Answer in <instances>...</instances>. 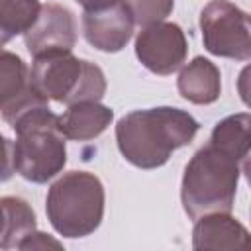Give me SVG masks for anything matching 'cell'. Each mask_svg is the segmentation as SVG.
Returning <instances> with one entry per match:
<instances>
[{
	"label": "cell",
	"mask_w": 251,
	"mask_h": 251,
	"mask_svg": "<svg viewBox=\"0 0 251 251\" xmlns=\"http://www.w3.org/2000/svg\"><path fill=\"white\" fill-rule=\"evenodd\" d=\"M176 90L190 104H214L222 94V73L210 59L194 57L180 69L176 78Z\"/></svg>",
	"instance_id": "cell-12"
},
{
	"label": "cell",
	"mask_w": 251,
	"mask_h": 251,
	"mask_svg": "<svg viewBox=\"0 0 251 251\" xmlns=\"http://www.w3.org/2000/svg\"><path fill=\"white\" fill-rule=\"evenodd\" d=\"M114 120V110L96 102L82 100L69 104L67 112L59 116L61 131L67 139L73 141H90L108 129Z\"/></svg>",
	"instance_id": "cell-13"
},
{
	"label": "cell",
	"mask_w": 251,
	"mask_h": 251,
	"mask_svg": "<svg viewBox=\"0 0 251 251\" xmlns=\"http://www.w3.org/2000/svg\"><path fill=\"white\" fill-rule=\"evenodd\" d=\"M124 4L127 6L133 24L141 27L163 22L167 16H171L175 8V0H124Z\"/></svg>",
	"instance_id": "cell-17"
},
{
	"label": "cell",
	"mask_w": 251,
	"mask_h": 251,
	"mask_svg": "<svg viewBox=\"0 0 251 251\" xmlns=\"http://www.w3.org/2000/svg\"><path fill=\"white\" fill-rule=\"evenodd\" d=\"M210 143L235 157L247 169L251 143V116L247 112H239L220 120L212 129Z\"/></svg>",
	"instance_id": "cell-15"
},
{
	"label": "cell",
	"mask_w": 251,
	"mask_h": 251,
	"mask_svg": "<svg viewBox=\"0 0 251 251\" xmlns=\"http://www.w3.org/2000/svg\"><path fill=\"white\" fill-rule=\"evenodd\" d=\"M31 86L47 100L59 104H75L82 100L100 102L106 94L104 71L71 53L35 57L29 69Z\"/></svg>",
	"instance_id": "cell-5"
},
{
	"label": "cell",
	"mask_w": 251,
	"mask_h": 251,
	"mask_svg": "<svg viewBox=\"0 0 251 251\" xmlns=\"http://www.w3.org/2000/svg\"><path fill=\"white\" fill-rule=\"evenodd\" d=\"M188 43L182 27L173 22H155L143 25L135 37V57L159 76H169L186 61Z\"/></svg>",
	"instance_id": "cell-7"
},
{
	"label": "cell",
	"mask_w": 251,
	"mask_h": 251,
	"mask_svg": "<svg viewBox=\"0 0 251 251\" xmlns=\"http://www.w3.org/2000/svg\"><path fill=\"white\" fill-rule=\"evenodd\" d=\"M39 8L37 0H0V47L16 35H24L35 22Z\"/></svg>",
	"instance_id": "cell-16"
},
{
	"label": "cell",
	"mask_w": 251,
	"mask_h": 251,
	"mask_svg": "<svg viewBox=\"0 0 251 251\" xmlns=\"http://www.w3.org/2000/svg\"><path fill=\"white\" fill-rule=\"evenodd\" d=\"M202 43L208 53L224 59H251V22L229 0H210L200 12Z\"/></svg>",
	"instance_id": "cell-6"
},
{
	"label": "cell",
	"mask_w": 251,
	"mask_h": 251,
	"mask_svg": "<svg viewBox=\"0 0 251 251\" xmlns=\"http://www.w3.org/2000/svg\"><path fill=\"white\" fill-rule=\"evenodd\" d=\"M37 229L33 208L20 196L0 198V249H18L20 243Z\"/></svg>",
	"instance_id": "cell-14"
},
{
	"label": "cell",
	"mask_w": 251,
	"mask_h": 251,
	"mask_svg": "<svg viewBox=\"0 0 251 251\" xmlns=\"http://www.w3.org/2000/svg\"><path fill=\"white\" fill-rule=\"evenodd\" d=\"M200 124L186 110L157 106L133 110L116 124V143L122 157L137 169L163 167L171 155L192 143Z\"/></svg>",
	"instance_id": "cell-1"
},
{
	"label": "cell",
	"mask_w": 251,
	"mask_h": 251,
	"mask_svg": "<svg viewBox=\"0 0 251 251\" xmlns=\"http://www.w3.org/2000/svg\"><path fill=\"white\" fill-rule=\"evenodd\" d=\"M102 180L88 171L63 173L47 190L45 214L53 229L69 239L94 233L104 218Z\"/></svg>",
	"instance_id": "cell-4"
},
{
	"label": "cell",
	"mask_w": 251,
	"mask_h": 251,
	"mask_svg": "<svg viewBox=\"0 0 251 251\" xmlns=\"http://www.w3.org/2000/svg\"><path fill=\"white\" fill-rule=\"evenodd\" d=\"M247 169L229 153L212 145L200 147L184 167L180 202L190 220L214 212H231L241 173Z\"/></svg>",
	"instance_id": "cell-2"
},
{
	"label": "cell",
	"mask_w": 251,
	"mask_h": 251,
	"mask_svg": "<svg viewBox=\"0 0 251 251\" xmlns=\"http://www.w3.org/2000/svg\"><path fill=\"white\" fill-rule=\"evenodd\" d=\"M10 127L16 131L14 169L22 178L45 184L65 169L67 137L61 131L59 116L51 112L49 104L25 112Z\"/></svg>",
	"instance_id": "cell-3"
},
{
	"label": "cell",
	"mask_w": 251,
	"mask_h": 251,
	"mask_svg": "<svg viewBox=\"0 0 251 251\" xmlns=\"http://www.w3.org/2000/svg\"><path fill=\"white\" fill-rule=\"evenodd\" d=\"M249 245L247 227L229 212H214L194 220L192 247L202 249H245Z\"/></svg>",
	"instance_id": "cell-11"
},
{
	"label": "cell",
	"mask_w": 251,
	"mask_h": 251,
	"mask_svg": "<svg viewBox=\"0 0 251 251\" xmlns=\"http://www.w3.org/2000/svg\"><path fill=\"white\" fill-rule=\"evenodd\" d=\"M49 247H53V249H63V243L57 241L55 237L43 233V231L33 229V231L20 243L18 249H49Z\"/></svg>",
	"instance_id": "cell-19"
},
{
	"label": "cell",
	"mask_w": 251,
	"mask_h": 251,
	"mask_svg": "<svg viewBox=\"0 0 251 251\" xmlns=\"http://www.w3.org/2000/svg\"><path fill=\"white\" fill-rule=\"evenodd\" d=\"M47 98H43L33 86L29 78V67L25 61L0 47V116L12 126L25 112L45 106Z\"/></svg>",
	"instance_id": "cell-9"
},
{
	"label": "cell",
	"mask_w": 251,
	"mask_h": 251,
	"mask_svg": "<svg viewBox=\"0 0 251 251\" xmlns=\"http://www.w3.org/2000/svg\"><path fill=\"white\" fill-rule=\"evenodd\" d=\"M78 37L76 16L63 4H43L35 22L24 33V43L29 55L47 57L71 53Z\"/></svg>",
	"instance_id": "cell-8"
},
{
	"label": "cell",
	"mask_w": 251,
	"mask_h": 251,
	"mask_svg": "<svg viewBox=\"0 0 251 251\" xmlns=\"http://www.w3.org/2000/svg\"><path fill=\"white\" fill-rule=\"evenodd\" d=\"M84 12H94V10H104V8H110L112 4L120 2V0H76Z\"/></svg>",
	"instance_id": "cell-20"
},
{
	"label": "cell",
	"mask_w": 251,
	"mask_h": 251,
	"mask_svg": "<svg viewBox=\"0 0 251 251\" xmlns=\"http://www.w3.org/2000/svg\"><path fill=\"white\" fill-rule=\"evenodd\" d=\"M133 18L124 0L104 10L82 12V35L98 51L118 53L133 35Z\"/></svg>",
	"instance_id": "cell-10"
},
{
	"label": "cell",
	"mask_w": 251,
	"mask_h": 251,
	"mask_svg": "<svg viewBox=\"0 0 251 251\" xmlns=\"http://www.w3.org/2000/svg\"><path fill=\"white\" fill-rule=\"evenodd\" d=\"M14 173V141L0 133V182L10 180Z\"/></svg>",
	"instance_id": "cell-18"
}]
</instances>
